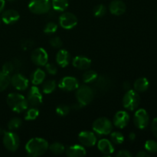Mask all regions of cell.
<instances>
[{
  "mask_svg": "<svg viewBox=\"0 0 157 157\" xmlns=\"http://www.w3.org/2000/svg\"><path fill=\"white\" fill-rule=\"evenodd\" d=\"M48 143L43 138L35 137L25 144V151L28 156L37 157L44 155L48 150Z\"/></svg>",
  "mask_w": 157,
  "mask_h": 157,
  "instance_id": "obj_1",
  "label": "cell"
},
{
  "mask_svg": "<svg viewBox=\"0 0 157 157\" xmlns=\"http://www.w3.org/2000/svg\"><path fill=\"white\" fill-rule=\"evenodd\" d=\"M8 106L16 113H21L29 107V104L26 98L18 93H11L8 95L6 99Z\"/></svg>",
  "mask_w": 157,
  "mask_h": 157,
  "instance_id": "obj_2",
  "label": "cell"
},
{
  "mask_svg": "<svg viewBox=\"0 0 157 157\" xmlns=\"http://www.w3.org/2000/svg\"><path fill=\"white\" fill-rule=\"evenodd\" d=\"M92 129L97 135L106 136L113 130V124L107 117H100L95 120L92 125Z\"/></svg>",
  "mask_w": 157,
  "mask_h": 157,
  "instance_id": "obj_3",
  "label": "cell"
},
{
  "mask_svg": "<svg viewBox=\"0 0 157 157\" xmlns=\"http://www.w3.org/2000/svg\"><path fill=\"white\" fill-rule=\"evenodd\" d=\"M123 106L124 108L130 111H133L136 110L140 103V98L138 92L135 90H128L123 97L122 100Z\"/></svg>",
  "mask_w": 157,
  "mask_h": 157,
  "instance_id": "obj_4",
  "label": "cell"
},
{
  "mask_svg": "<svg viewBox=\"0 0 157 157\" xmlns=\"http://www.w3.org/2000/svg\"><path fill=\"white\" fill-rule=\"evenodd\" d=\"M94 90L90 86L82 85L78 87L76 90L77 101L82 104L83 106H87L92 102L94 98Z\"/></svg>",
  "mask_w": 157,
  "mask_h": 157,
  "instance_id": "obj_5",
  "label": "cell"
},
{
  "mask_svg": "<svg viewBox=\"0 0 157 157\" xmlns=\"http://www.w3.org/2000/svg\"><path fill=\"white\" fill-rule=\"evenodd\" d=\"M29 9L35 15H44L50 12L52 4L50 0H30Z\"/></svg>",
  "mask_w": 157,
  "mask_h": 157,
  "instance_id": "obj_6",
  "label": "cell"
},
{
  "mask_svg": "<svg viewBox=\"0 0 157 157\" xmlns=\"http://www.w3.org/2000/svg\"><path fill=\"white\" fill-rule=\"evenodd\" d=\"M2 143L6 150L10 152H15L19 147L20 140L18 135L14 132L5 131Z\"/></svg>",
  "mask_w": 157,
  "mask_h": 157,
  "instance_id": "obj_7",
  "label": "cell"
},
{
  "mask_svg": "<svg viewBox=\"0 0 157 157\" xmlns=\"http://www.w3.org/2000/svg\"><path fill=\"white\" fill-rule=\"evenodd\" d=\"M26 99H27L29 106H30L31 107H38V106L42 104L43 101V98L42 95H41V93L40 92V90L38 89V87H36L35 85L31 87L30 90H29V92L27 94V97H26Z\"/></svg>",
  "mask_w": 157,
  "mask_h": 157,
  "instance_id": "obj_8",
  "label": "cell"
},
{
  "mask_svg": "<svg viewBox=\"0 0 157 157\" xmlns=\"http://www.w3.org/2000/svg\"><path fill=\"white\" fill-rule=\"evenodd\" d=\"M59 24L62 29H72L78 24V18L71 12H64L59 17Z\"/></svg>",
  "mask_w": 157,
  "mask_h": 157,
  "instance_id": "obj_9",
  "label": "cell"
},
{
  "mask_svg": "<svg viewBox=\"0 0 157 157\" xmlns=\"http://www.w3.org/2000/svg\"><path fill=\"white\" fill-rule=\"evenodd\" d=\"M150 121V117L147 110L144 109H139L135 113L133 117V123L136 128L140 130H144L147 128Z\"/></svg>",
  "mask_w": 157,
  "mask_h": 157,
  "instance_id": "obj_10",
  "label": "cell"
},
{
  "mask_svg": "<svg viewBox=\"0 0 157 157\" xmlns=\"http://www.w3.org/2000/svg\"><path fill=\"white\" fill-rule=\"evenodd\" d=\"M31 60L37 66H44L48 61V55L42 48H37L31 54Z\"/></svg>",
  "mask_w": 157,
  "mask_h": 157,
  "instance_id": "obj_11",
  "label": "cell"
},
{
  "mask_svg": "<svg viewBox=\"0 0 157 157\" xmlns=\"http://www.w3.org/2000/svg\"><path fill=\"white\" fill-rule=\"evenodd\" d=\"M58 87L64 91H73L78 88L79 81L75 77L66 76L60 80Z\"/></svg>",
  "mask_w": 157,
  "mask_h": 157,
  "instance_id": "obj_12",
  "label": "cell"
},
{
  "mask_svg": "<svg viewBox=\"0 0 157 157\" xmlns=\"http://www.w3.org/2000/svg\"><path fill=\"white\" fill-rule=\"evenodd\" d=\"M80 144L84 147H91L97 144V136L94 132L84 130L81 132L78 135Z\"/></svg>",
  "mask_w": 157,
  "mask_h": 157,
  "instance_id": "obj_13",
  "label": "cell"
},
{
  "mask_svg": "<svg viewBox=\"0 0 157 157\" xmlns=\"http://www.w3.org/2000/svg\"><path fill=\"white\" fill-rule=\"evenodd\" d=\"M10 84L12 87L18 90H25L29 87V80L21 74L16 73L13 75L11 78Z\"/></svg>",
  "mask_w": 157,
  "mask_h": 157,
  "instance_id": "obj_14",
  "label": "cell"
},
{
  "mask_svg": "<svg viewBox=\"0 0 157 157\" xmlns=\"http://www.w3.org/2000/svg\"><path fill=\"white\" fill-rule=\"evenodd\" d=\"M130 121V115L125 110H120L117 112L113 117V125L119 129H124L127 127Z\"/></svg>",
  "mask_w": 157,
  "mask_h": 157,
  "instance_id": "obj_15",
  "label": "cell"
},
{
  "mask_svg": "<svg viewBox=\"0 0 157 157\" xmlns=\"http://www.w3.org/2000/svg\"><path fill=\"white\" fill-rule=\"evenodd\" d=\"M94 87L96 90L101 92L108 91L112 86V81L108 77L105 75L98 76V78L94 82Z\"/></svg>",
  "mask_w": 157,
  "mask_h": 157,
  "instance_id": "obj_16",
  "label": "cell"
},
{
  "mask_svg": "<svg viewBox=\"0 0 157 157\" xmlns=\"http://www.w3.org/2000/svg\"><path fill=\"white\" fill-rule=\"evenodd\" d=\"M20 15L17 11L14 9H8L2 13L1 19L5 24L12 25L17 22L19 20Z\"/></svg>",
  "mask_w": 157,
  "mask_h": 157,
  "instance_id": "obj_17",
  "label": "cell"
},
{
  "mask_svg": "<svg viewBox=\"0 0 157 157\" xmlns=\"http://www.w3.org/2000/svg\"><path fill=\"white\" fill-rule=\"evenodd\" d=\"M109 10L112 15H121L127 10V6L121 0H113L110 3Z\"/></svg>",
  "mask_w": 157,
  "mask_h": 157,
  "instance_id": "obj_18",
  "label": "cell"
},
{
  "mask_svg": "<svg viewBox=\"0 0 157 157\" xmlns=\"http://www.w3.org/2000/svg\"><path fill=\"white\" fill-rule=\"evenodd\" d=\"M72 64L77 69L86 71L91 65V61L87 57L76 56L72 60Z\"/></svg>",
  "mask_w": 157,
  "mask_h": 157,
  "instance_id": "obj_19",
  "label": "cell"
},
{
  "mask_svg": "<svg viewBox=\"0 0 157 157\" xmlns=\"http://www.w3.org/2000/svg\"><path fill=\"white\" fill-rule=\"evenodd\" d=\"M66 156L68 157H81L86 156V150L84 146L75 144L67 147L65 151Z\"/></svg>",
  "mask_w": 157,
  "mask_h": 157,
  "instance_id": "obj_20",
  "label": "cell"
},
{
  "mask_svg": "<svg viewBox=\"0 0 157 157\" xmlns=\"http://www.w3.org/2000/svg\"><path fill=\"white\" fill-rule=\"evenodd\" d=\"M71 55L65 49H60L56 55V63L61 67H65L70 64Z\"/></svg>",
  "mask_w": 157,
  "mask_h": 157,
  "instance_id": "obj_21",
  "label": "cell"
},
{
  "mask_svg": "<svg viewBox=\"0 0 157 157\" xmlns=\"http://www.w3.org/2000/svg\"><path fill=\"white\" fill-rule=\"evenodd\" d=\"M98 148L104 155H110L114 152V147L110 140L101 139L98 142Z\"/></svg>",
  "mask_w": 157,
  "mask_h": 157,
  "instance_id": "obj_22",
  "label": "cell"
},
{
  "mask_svg": "<svg viewBox=\"0 0 157 157\" xmlns=\"http://www.w3.org/2000/svg\"><path fill=\"white\" fill-rule=\"evenodd\" d=\"M45 77L46 74L42 69L37 68L36 70L32 72V75H31V82L32 83L33 85H39L44 82Z\"/></svg>",
  "mask_w": 157,
  "mask_h": 157,
  "instance_id": "obj_23",
  "label": "cell"
},
{
  "mask_svg": "<svg viewBox=\"0 0 157 157\" xmlns=\"http://www.w3.org/2000/svg\"><path fill=\"white\" fill-rule=\"evenodd\" d=\"M150 87V82L146 78H139L135 81L133 84L134 90L138 93H143L148 90Z\"/></svg>",
  "mask_w": 157,
  "mask_h": 157,
  "instance_id": "obj_24",
  "label": "cell"
},
{
  "mask_svg": "<svg viewBox=\"0 0 157 157\" xmlns=\"http://www.w3.org/2000/svg\"><path fill=\"white\" fill-rule=\"evenodd\" d=\"M51 4L54 11L64 12L68 7L69 2L68 0H52Z\"/></svg>",
  "mask_w": 157,
  "mask_h": 157,
  "instance_id": "obj_25",
  "label": "cell"
},
{
  "mask_svg": "<svg viewBox=\"0 0 157 157\" xmlns=\"http://www.w3.org/2000/svg\"><path fill=\"white\" fill-rule=\"evenodd\" d=\"M98 75L96 71L93 70H86V71L82 75V80L84 83L86 84H89V83H94L95 80L98 78Z\"/></svg>",
  "mask_w": 157,
  "mask_h": 157,
  "instance_id": "obj_26",
  "label": "cell"
},
{
  "mask_svg": "<svg viewBox=\"0 0 157 157\" xmlns=\"http://www.w3.org/2000/svg\"><path fill=\"white\" fill-rule=\"evenodd\" d=\"M11 78L9 75L6 74L2 71H0V92L6 90L10 84Z\"/></svg>",
  "mask_w": 157,
  "mask_h": 157,
  "instance_id": "obj_27",
  "label": "cell"
},
{
  "mask_svg": "<svg viewBox=\"0 0 157 157\" xmlns=\"http://www.w3.org/2000/svg\"><path fill=\"white\" fill-rule=\"evenodd\" d=\"M42 84V91L43 93L46 94H52L56 89V81H54V80H48Z\"/></svg>",
  "mask_w": 157,
  "mask_h": 157,
  "instance_id": "obj_28",
  "label": "cell"
},
{
  "mask_svg": "<svg viewBox=\"0 0 157 157\" xmlns=\"http://www.w3.org/2000/svg\"><path fill=\"white\" fill-rule=\"evenodd\" d=\"M48 149L51 151V153L55 155L62 154V153H64V151H65L64 146L62 144L58 142H55L53 143L52 144H51L48 147Z\"/></svg>",
  "mask_w": 157,
  "mask_h": 157,
  "instance_id": "obj_29",
  "label": "cell"
},
{
  "mask_svg": "<svg viewBox=\"0 0 157 157\" xmlns=\"http://www.w3.org/2000/svg\"><path fill=\"white\" fill-rule=\"evenodd\" d=\"M110 134V141L114 145H120L124 141V136L121 132H111Z\"/></svg>",
  "mask_w": 157,
  "mask_h": 157,
  "instance_id": "obj_30",
  "label": "cell"
},
{
  "mask_svg": "<svg viewBox=\"0 0 157 157\" xmlns=\"http://www.w3.org/2000/svg\"><path fill=\"white\" fill-rule=\"evenodd\" d=\"M39 115V110L37 107H31L27 109V112L25 114V121H34L37 119Z\"/></svg>",
  "mask_w": 157,
  "mask_h": 157,
  "instance_id": "obj_31",
  "label": "cell"
},
{
  "mask_svg": "<svg viewBox=\"0 0 157 157\" xmlns=\"http://www.w3.org/2000/svg\"><path fill=\"white\" fill-rule=\"evenodd\" d=\"M22 124V121L18 117H14L11 119L8 123V129L9 130H15L20 128Z\"/></svg>",
  "mask_w": 157,
  "mask_h": 157,
  "instance_id": "obj_32",
  "label": "cell"
},
{
  "mask_svg": "<svg viewBox=\"0 0 157 157\" xmlns=\"http://www.w3.org/2000/svg\"><path fill=\"white\" fill-rule=\"evenodd\" d=\"M93 13L97 18H101L104 17L107 13V8L103 4H99L95 6L93 9Z\"/></svg>",
  "mask_w": 157,
  "mask_h": 157,
  "instance_id": "obj_33",
  "label": "cell"
},
{
  "mask_svg": "<svg viewBox=\"0 0 157 157\" xmlns=\"http://www.w3.org/2000/svg\"><path fill=\"white\" fill-rule=\"evenodd\" d=\"M70 110L71 107L65 104H61L56 107V113L60 117H66L69 114Z\"/></svg>",
  "mask_w": 157,
  "mask_h": 157,
  "instance_id": "obj_34",
  "label": "cell"
},
{
  "mask_svg": "<svg viewBox=\"0 0 157 157\" xmlns=\"http://www.w3.org/2000/svg\"><path fill=\"white\" fill-rule=\"evenodd\" d=\"M145 150L147 152L150 153H157V142L155 140H147L145 143Z\"/></svg>",
  "mask_w": 157,
  "mask_h": 157,
  "instance_id": "obj_35",
  "label": "cell"
},
{
  "mask_svg": "<svg viewBox=\"0 0 157 157\" xmlns=\"http://www.w3.org/2000/svg\"><path fill=\"white\" fill-rule=\"evenodd\" d=\"M58 30V25L54 21H49L46 23L44 27V32L46 34H53Z\"/></svg>",
  "mask_w": 157,
  "mask_h": 157,
  "instance_id": "obj_36",
  "label": "cell"
},
{
  "mask_svg": "<svg viewBox=\"0 0 157 157\" xmlns=\"http://www.w3.org/2000/svg\"><path fill=\"white\" fill-rule=\"evenodd\" d=\"M15 70V66H14L12 61H7V62H6L2 65V71L6 74H8V75L12 74Z\"/></svg>",
  "mask_w": 157,
  "mask_h": 157,
  "instance_id": "obj_37",
  "label": "cell"
},
{
  "mask_svg": "<svg viewBox=\"0 0 157 157\" xmlns=\"http://www.w3.org/2000/svg\"><path fill=\"white\" fill-rule=\"evenodd\" d=\"M50 43V45L52 46L54 48H60L62 46V41H61V38L58 36H55L53 38H52L49 41Z\"/></svg>",
  "mask_w": 157,
  "mask_h": 157,
  "instance_id": "obj_38",
  "label": "cell"
},
{
  "mask_svg": "<svg viewBox=\"0 0 157 157\" xmlns=\"http://www.w3.org/2000/svg\"><path fill=\"white\" fill-rule=\"evenodd\" d=\"M44 67H45L46 71L51 75H55L58 72V68H57L56 65L52 64V63H47L44 65Z\"/></svg>",
  "mask_w": 157,
  "mask_h": 157,
  "instance_id": "obj_39",
  "label": "cell"
},
{
  "mask_svg": "<svg viewBox=\"0 0 157 157\" xmlns=\"http://www.w3.org/2000/svg\"><path fill=\"white\" fill-rule=\"evenodd\" d=\"M33 45H34V41L30 39L23 40L21 43V48L24 49V50H29V49H30Z\"/></svg>",
  "mask_w": 157,
  "mask_h": 157,
  "instance_id": "obj_40",
  "label": "cell"
},
{
  "mask_svg": "<svg viewBox=\"0 0 157 157\" xmlns=\"http://www.w3.org/2000/svg\"><path fill=\"white\" fill-rule=\"evenodd\" d=\"M115 156L117 157H131L133 155H132V153H130V151H128V150H119V151L115 154Z\"/></svg>",
  "mask_w": 157,
  "mask_h": 157,
  "instance_id": "obj_41",
  "label": "cell"
},
{
  "mask_svg": "<svg viewBox=\"0 0 157 157\" xmlns=\"http://www.w3.org/2000/svg\"><path fill=\"white\" fill-rule=\"evenodd\" d=\"M151 130L153 134L155 136V137L157 138V117L153 119V122H152Z\"/></svg>",
  "mask_w": 157,
  "mask_h": 157,
  "instance_id": "obj_42",
  "label": "cell"
},
{
  "mask_svg": "<svg viewBox=\"0 0 157 157\" xmlns=\"http://www.w3.org/2000/svg\"><path fill=\"white\" fill-rule=\"evenodd\" d=\"M83 107H84V106H83L82 104H80L78 101H77L76 103H75V104H72L71 107V109H72V110H81Z\"/></svg>",
  "mask_w": 157,
  "mask_h": 157,
  "instance_id": "obj_43",
  "label": "cell"
},
{
  "mask_svg": "<svg viewBox=\"0 0 157 157\" xmlns=\"http://www.w3.org/2000/svg\"><path fill=\"white\" fill-rule=\"evenodd\" d=\"M136 156L137 157H149L150 156V154H149L147 151H140V152H138L137 154H136Z\"/></svg>",
  "mask_w": 157,
  "mask_h": 157,
  "instance_id": "obj_44",
  "label": "cell"
},
{
  "mask_svg": "<svg viewBox=\"0 0 157 157\" xmlns=\"http://www.w3.org/2000/svg\"><path fill=\"white\" fill-rule=\"evenodd\" d=\"M122 87L125 90H130V88H131V84H130V83L129 82V81H125V82L123 84Z\"/></svg>",
  "mask_w": 157,
  "mask_h": 157,
  "instance_id": "obj_45",
  "label": "cell"
},
{
  "mask_svg": "<svg viewBox=\"0 0 157 157\" xmlns=\"http://www.w3.org/2000/svg\"><path fill=\"white\" fill-rule=\"evenodd\" d=\"M5 6H6V2H5V0H0V13L3 11Z\"/></svg>",
  "mask_w": 157,
  "mask_h": 157,
  "instance_id": "obj_46",
  "label": "cell"
},
{
  "mask_svg": "<svg viewBox=\"0 0 157 157\" xmlns=\"http://www.w3.org/2000/svg\"><path fill=\"white\" fill-rule=\"evenodd\" d=\"M136 134H135L134 133H130V134H129L128 137L130 141H134L135 139H136Z\"/></svg>",
  "mask_w": 157,
  "mask_h": 157,
  "instance_id": "obj_47",
  "label": "cell"
},
{
  "mask_svg": "<svg viewBox=\"0 0 157 157\" xmlns=\"http://www.w3.org/2000/svg\"><path fill=\"white\" fill-rule=\"evenodd\" d=\"M7 1H9V2H13V1H15V0H7Z\"/></svg>",
  "mask_w": 157,
  "mask_h": 157,
  "instance_id": "obj_48",
  "label": "cell"
},
{
  "mask_svg": "<svg viewBox=\"0 0 157 157\" xmlns=\"http://www.w3.org/2000/svg\"><path fill=\"white\" fill-rule=\"evenodd\" d=\"M0 24H1V18H0Z\"/></svg>",
  "mask_w": 157,
  "mask_h": 157,
  "instance_id": "obj_49",
  "label": "cell"
}]
</instances>
